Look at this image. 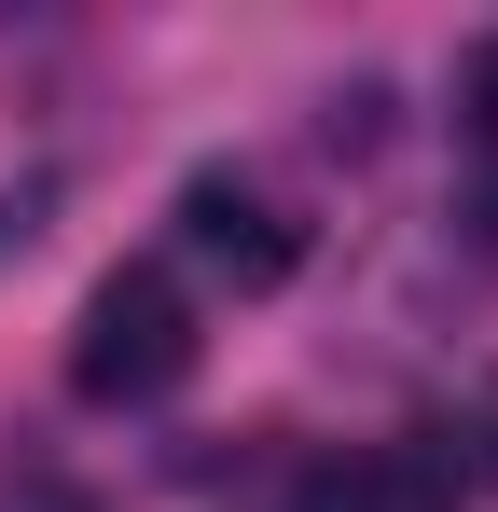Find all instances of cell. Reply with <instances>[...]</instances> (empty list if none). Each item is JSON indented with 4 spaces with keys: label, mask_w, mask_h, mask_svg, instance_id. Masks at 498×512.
Listing matches in <instances>:
<instances>
[{
    "label": "cell",
    "mask_w": 498,
    "mask_h": 512,
    "mask_svg": "<svg viewBox=\"0 0 498 512\" xmlns=\"http://www.w3.org/2000/svg\"><path fill=\"white\" fill-rule=\"evenodd\" d=\"M180 374H194V305H180V277H166V263H111V277L83 291L70 388L97 416H125V402H166Z\"/></svg>",
    "instance_id": "obj_1"
},
{
    "label": "cell",
    "mask_w": 498,
    "mask_h": 512,
    "mask_svg": "<svg viewBox=\"0 0 498 512\" xmlns=\"http://www.w3.org/2000/svg\"><path fill=\"white\" fill-rule=\"evenodd\" d=\"M180 250L222 263L236 291H277V277L305 263V236H291V208H277L249 167H194V180H180Z\"/></svg>",
    "instance_id": "obj_2"
},
{
    "label": "cell",
    "mask_w": 498,
    "mask_h": 512,
    "mask_svg": "<svg viewBox=\"0 0 498 512\" xmlns=\"http://www.w3.org/2000/svg\"><path fill=\"white\" fill-rule=\"evenodd\" d=\"M471 499V457L443 443V429H415V443H360V457H319L305 485L277 512H457Z\"/></svg>",
    "instance_id": "obj_3"
},
{
    "label": "cell",
    "mask_w": 498,
    "mask_h": 512,
    "mask_svg": "<svg viewBox=\"0 0 498 512\" xmlns=\"http://www.w3.org/2000/svg\"><path fill=\"white\" fill-rule=\"evenodd\" d=\"M42 222H56V180L28 167V180H0V263H28L42 250Z\"/></svg>",
    "instance_id": "obj_4"
},
{
    "label": "cell",
    "mask_w": 498,
    "mask_h": 512,
    "mask_svg": "<svg viewBox=\"0 0 498 512\" xmlns=\"http://www.w3.org/2000/svg\"><path fill=\"white\" fill-rule=\"evenodd\" d=\"M319 139H332V153H374V139H388V84H346Z\"/></svg>",
    "instance_id": "obj_5"
},
{
    "label": "cell",
    "mask_w": 498,
    "mask_h": 512,
    "mask_svg": "<svg viewBox=\"0 0 498 512\" xmlns=\"http://www.w3.org/2000/svg\"><path fill=\"white\" fill-rule=\"evenodd\" d=\"M457 111H471V139H498V42L457 56Z\"/></svg>",
    "instance_id": "obj_6"
},
{
    "label": "cell",
    "mask_w": 498,
    "mask_h": 512,
    "mask_svg": "<svg viewBox=\"0 0 498 512\" xmlns=\"http://www.w3.org/2000/svg\"><path fill=\"white\" fill-rule=\"evenodd\" d=\"M28 512H97V499H28Z\"/></svg>",
    "instance_id": "obj_7"
},
{
    "label": "cell",
    "mask_w": 498,
    "mask_h": 512,
    "mask_svg": "<svg viewBox=\"0 0 498 512\" xmlns=\"http://www.w3.org/2000/svg\"><path fill=\"white\" fill-rule=\"evenodd\" d=\"M485 443H498V416H485ZM485 471H498V457H485Z\"/></svg>",
    "instance_id": "obj_8"
}]
</instances>
